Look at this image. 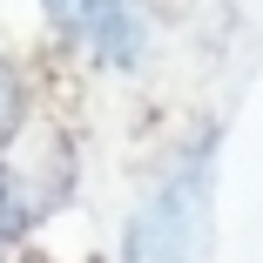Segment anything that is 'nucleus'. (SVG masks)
I'll return each mask as SVG.
<instances>
[{
  "label": "nucleus",
  "instance_id": "f257e3e1",
  "mask_svg": "<svg viewBox=\"0 0 263 263\" xmlns=\"http://www.w3.org/2000/svg\"><path fill=\"white\" fill-rule=\"evenodd\" d=\"M209 189H216V135H196L155 189L122 223V263H202L209 243Z\"/></svg>",
  "mask_w": 263,
  "mask_h": 263
},
{
  "label": "nucleus",
  "instance_id": "f03ea898",
  "mask_svg": "<svg viewBox=\"0 0 263 263\" xmlns=\"http://www.w3.org/2000/svg\"><path fill=\"white\" fill-rule=\"evenodd\" d=\"M61 21H68V41L81 47L88 61L122 68V74L142 68L148 47H155V14H148V0H74Z\"/></svg>",
  "mask_w": 263,
  "mask_h": 263
},
{
  "label": "nucleus",
  "instance_id": "7ed1b4c3",
  "mask_svg": "<svg viewBox=\"0 0 263 263\" xmlns=\"http://www.w3.org/2000/svg\"><path fill=\"white\" fill-rule=\"evenodd\" d=\"M27 135V74L0 54V148Z\"/></svg>",
  "mask_w": 263,
  "mask_h": 263
},
{
  "label": "nucleus",
  "instance_id": "20e7f679",
  "mask_svg": "<svg viewBox=\"0 0 263 263\" xmlns=\"http://www.w3.org/2000/svg\"><path fill=\"white\" fill-rule=\"evenodd\" d=\"M14 230H27V223H21V209H14V202H7V189H0V243H7V236H14Z\"/></svg>",
  "mask_w": 263,
  "mask_h": 263
},
{
  "label": "nucleus",
  "instance_id": "39448f33",
  "mask_svg": "<svg viewBox=\"0 0 263 263\" xmlns=\"http://www.w3.org/2000/svg\"><path fill=\"white\" fill-rule=\"evenodd\" d=\"M41 7H47V14H68V7H74V0H41Z\"/></svg>",
  "mask_w": 263,
  "mask_h": 263
}]
</instances>
